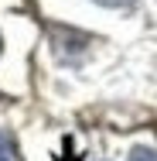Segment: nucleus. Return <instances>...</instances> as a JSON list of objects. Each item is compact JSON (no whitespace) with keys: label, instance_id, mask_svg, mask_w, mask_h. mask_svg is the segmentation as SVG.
<instances>
[{"label":"nucleus","instance_id":"nucleus-1","mask_svg":"<svg viewBox=\"0 0 157 161\" xmlns=\"http://www.w3.org/2000/svg\"><path fill=\"white\" fill-rule=\"evenodd\" d=\"M126 161H157V147L140 144V147H133V151H130V158H126Z\"/></svg>","mask_w":157,"mask_h":161},{"label":"nucleus","instance_id":"nucleus-2","mask_svg":"<svg viewBox=\"0 0 157 161\" xmlns=\"http://www.w3.org/2000/svg\"><path fill=\"white\" fill-rule=\"evenodd\" d=\"M96 3H102V7H130L133 0H96Z\"/></svg>","mask_w":157,"mask_h":161},{"label":"nucleus","instance_id":"nucleus-3","mask_svg":"<svg viewBox=\"0 0 157 161\" xmlns=\"http://www.w3.org/2000/svg\"><path fill=\"white\" fill-rule=\"evenodd\" d=\"M3 147H7V141H3V137H0V154H3Z\"/></svg>","mask_w":157,"mask_h":161},{"label":"nucleus","instance_id":"nucleus-4","mask_svg":"<svg viewBox=\"0 0 157 161\" xmlns=\"http://www.w3.org/2000/svg\"><path fill=\"white\" fill-rule=\"evenodd\" d=\"M0 161H10V158H7V154H0Z\"/></svg>","mask_w":157,"mask_h":161}]
</instances>
